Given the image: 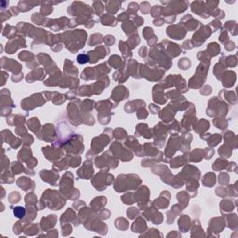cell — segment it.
Segmentation results:
<instances>
[{
    "instance_id": "cell-14",
    "label": "cell",
    "mask_w": 238,
    "mask_h": 238,
    "mask_svg": "<svg viewBox=\"0 0 238 238\" xmlns=\"http://www.w3.org/2000/svg\"><path fill=\"white\" fill-rule=\"evenodd\" d=\"M13 212H14V215L18 218H23L25 216V213H26V210L24 208L22 207H18V208H15L13 209Z\"/></svg>"
},
{
    "instance_id": "cell-6",
    "label": "cell",
    "mask_w": 238,
    "mask_h": 238,
    "mask_svg": "<svg viewBox=\"0 0 238 238\" xmlns=\"http://www.w3.org/2000/svg\"><path fill=\"white\" fill-rule=\"evenodd\" d=\"M220 46L217 43H210L208 46V55L209 54L210 57L216 56L220 53Z\"/></svg>"
},
{
    "instance_id": "cell-1",
    "label": "cell",
    "mask_w": 238,
    "mask_h": 238,
    "mask_svg": "<svg viewBox=\"0 0 238 238\" xmlns=\"http://www.w3.org/2000/svg\"><path fill=\"white\" fill-rule=\"evenodd\" d=\"M98 141H96L95 139H93L92 141V151L94 152V153H96V154H98V153H100L101 151H103V147H105L106 145H107V143L109 142V138L105 135V137H104V134L103 135H102V136H100V137H98V138H95Z\"/></svg>"
},
{
    "instance_id": "cell-18",
    "label": "cell",
    "mask_w": 238,
    "mask_h": 238,
    "mask_svg": "<svg viewBox=\"0 0 238 238\" xmlns=\"http://www.w3.org/2000/svg\"><path fill=\"white\" fill-rule=\"evenodd\" d=\"M77 62H78V63H80V64H84V63L89 62L88 55H87V54H80V55H78V57H77Z\"/></svg>"
},
{
    "instance_id": "cell-5",
    "label": "cell",
    "mask_w": 238,
    "mask_h": 238,
    "mask_svg": "<svg viewBox=\"0 0 238 238\" xmlns=\"http://www.w3.org/2000/svg\"><path fill=\"white\" fill-rule=\"evenodd\" d=\"M235 81V73L234 72H227L224 75V79H222V85L226 87H230L233 86Z\"/></svg>"
},
{
    "instance_id": "cell-12",
    "label": "cell",
    "mask_w": 238,
    "mask_h": 238,
    "mask_svg": "<svg viewBox=\"0 0 238 238\" xmlns=\"http://www.w3.org/2000/svg\"><path fill=\"white\" fill-rule=\"evenodd\" d=\"M95 37H96V34H95L90 36L89 41H88L89 46H95L96 44H100V43L102 42V38H100V37H102V35H101L100 34H98L97 38H95Z\"/></svg>"
},
{
    "instance_id": "cell-15",
    "label": "cell",
    "mask_w": 238,
    "mask_h": 238,
    "mask_svg": "<svg viewBox=\"0 0 238 238\" xmlns=\"http://www.w3.org/2000/svg\"><path fill=\"white\" fill-rule=\"evenodd\" d=\"M214 124L215 126L218 127V128H220V129H223V128H226L227 127V121H225L224 119H214Z\"/></svg>"
},
{
    "instance_id": "cell-21",
    "label": "cell",
    "mask_w": 238,
    "mask_h": 238,
    "mask_svg": "<svg viewBox=\"0 0 238 238\" xmlns=\"http://www.w3.org/2000/svg\"><path fill=\"white\" fill-rule=\"evenodd\" d=\"M103 41L107 44V45H113L115 43V37L113 35H107L105 36V38L103 39Z\"/></svg>"
},
{
    "instance_id": "cell-10",
    "label": "cell",
    "mask_w": 238,
    "mask_h": 238,
    "mask_svg": "<svg viewBox=\"0 0 238 238\" xmlns=\"http://www.w3.org/2000/svg\"><path fill=\"white\" fill-rule=\"evenodd\" d=\"M221 140V136L219 135V134H215V135H212L210 136L209 139H208V143H210L211 142V146H215L217 144L220 143V141Z\"/></svg>"
},
{
    "instance_id": "cell-4",
    "label": "cell",
    "mask_w": 238,
    "mask_h": 238,
    "mask_svg": "<svg viewBox=\"0 0 238 238\" xmlns=\"http://www.w3.org/2000/svg\"><path fill=\"white\" fill-rule=\"evenodd\" d=\"M92 173H93V169H92V167H91V163L88 162V161L85 162L83 167L77 172L79 177H81L83 179H86V180L89 179L90 176L92 175Z\"/></svg>"
},
{
    "instance_id": "cell-7",
    "label": "cell",
    "mask_w": 238,
    "mask_h": 238,
    "mask_svg": "<svg viewBox=\"0 0 238 238\" xmlns=\"http://www.w3.org/2000/svg\"><path fill=\"white\" fill-rule=\"evenodd\" d=\"M101 22L103 25H113V26H115L114 24L116 25L115 18L112 15H109V14H106V15L103 16L101 18Z\"/></svg>"
},
{
    "instance_id": "cell-2",
    "label": "cell",
    "mask_w": 238,
    "mask_h": 238,
    "mask_svg": "<svg viewBox=\"0 0 238 238\" xmlns=\"http://www.w3.org/2000/svg\"><path fill=\"white\" fill-rule=\"evenodd\" d=\"M167 34L173 38V39H182L184 37V35L186 34V31H184L183 28H181L179 25H173V26H169L167 29Z\"/></svg>"
},
{
    "instance_id": "cell-13",
    "label": "cell",
    "mask_w": 238,
    "mask_h": 238,
    "mask_svg": "<svg viewBox=\"0 0 238 238\" xmlns=\"http://www.w3.org/2000/svg\"><path fill=\"white\" fill-rule=\"evenodd\" d=\"M47 5V2L46 3H43V8H41V13L44 15V16H47L49 14H50L52 11H53V9L51 6H46Z\"/></svg>"
},
{
    "instance_id": "cell-19",
    "label": "cell",
    "mask_w": 238,
    "mask_h": 238,
    "mask_svg": "<svg viewBox=\"0 0 238 238\" xmlns=\"http://www.w3.org/2000/svg\"><path fill=\"white\" fill-rule=\"evenodd\" d=\"M211 14H212L214 17H217V18H219V19L224 18V12H223L222 10H220V9H216V10L211 11Z\"/></svg>"
},
{
    "instance_id": "cell-20",
    "label": "cell",
    "mask_w": 238,
    "mask_h": 238,
    "mask_svg": "<svg viewBox=\"0 0 238 238\" xmlns=\"http://www.w3.org/2000/svg\"><path fill=\"white\" fill-rule=\"evenodd\" d=\"M12 170L14 171L15 174H18V173H21L22 171H23V167L22 165H20V163H15V165L13 166L12 167Z\"/></svg>"
},
{
    "instance_id": "cell-9",
    "label": "cell",
    "mask_w": 238,
    "mask_h": 238,
    "mask_svg": "<svg viewBox=\"0 0 238 238\" xmlns=\"http://www.w3.org/2000/svg\"><path fill=\"white\" fill-rule=\"evenodd\" d=\"M227 161L224 159H218L217 161H215L214 165L212 166V168L214 170H221L222 168H225L227 167Z\"/></svg>"
},
{
    "instance_id": "cell-17",
    "label": "cell",
    "mask_w": 238,
    "mask_h": 238,
    "mask_svg": "<svg viewBox=\"0 0 238 238\" xmlns=\"http://www.w3.org/2000/svg\"><path fill=\"white\" fill-rule=\"evenodd\" d=\"M28 125H29V127L31 128V130L35 132V128L34 127H36V126L39 127V121L37 120V118H32L31 120L28 121Z\"/></svg>"
},
{
    "instance_id": "cell-3",
    "label": "cell",
    "mask_w": 238,
    "mask_h": 238,
    "mask_svg": "<svg viewBox=\"0 0 238 238\" xmlns=\"http://www.w3.org/2000/svg\"><path fill=\"white\" fill-rule=\"evenodd\" d=\"M128 97V90L124 87H117L112 93V98L116 102H120Z\"/></svg>"
},
{
    "instance_id": "cell-16",
    "label": "cell",
    "mask_w": 238,
    "mask_h": 238,
    "mask_svg": "<svg viewBox=\"0 0 238 238\" xmlns=\"http://www.w3.org/2000/svg\"><path fill=\"white\" fill-rule=\"evenodd\" d=\"M190 65H191V63H190V62H189V60H188L187 58H182V59L180 60V62L179 63L180 68V69H183V70L188 69Z\"/></svg>"
},
{
    "instance_id": "cell-8",
    "label": "cell",
    "mask_w": 238,
    "mask_h": 238,
    "mask_svg": "<svg viewBox=\"0 0 238 238\" xmlns=\"http://www.w3.org/2000/svg\"><path fill=\"white\" fill-rule=\"evenodd\" d=\"M215 182H216V177H215L212 173H208V174H207V175L204 177L203 183H204V185H206L207 187H212Z\"/></svg>"
},
{
    "instance_id": "cell-11",
    "label": "cell",
    "mask_w": 238,
    "mask_h": 238,
    "mask_svg": "<svg viewBox=\"0 0 238 238\" xmlns=\"http://www.w3.org/2000/svg\"><path fill=\"white\" fill-rule=\"evenodd\" d=\"M109 63L111 64V66H113L114 68L117 69V68H119V67L121 66V59H120L118 56L115 55V56H113V57L110 58Z\"/></svg>"
}]
</instances>
